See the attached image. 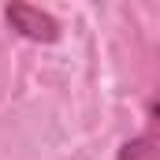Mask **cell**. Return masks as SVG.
Returning <instances> with one entry per match:
<instances>
[{"label": "cell", "instance_id": "6da1fadb", "mask_svg": "<svg viewBox=\"0 0 160 160\" xmlns=\"http://www.w3.org/2000/svg\"><path fill=\"white\" fill-rule=\"evenodd\" d=\"M4 15H8V22H11V30H19L22 38H30V41L52 45V41L60 38V22H56L48 11H41V8H30V4H8Z\"/></svg>", "mask_w": 160, "mask_h": 160}, {"label": "cell", "instance_id": "7a4b0ae2", "mask_svg": "<svg viewBox=\"0 0 160 160\" xmlns=\"http://www.w3.org/2000/svg\"><path fill=\"white\" fill-rule=\"evenodd\" d=\"M119 160H160V93L153 101V116H149V130L134 142L123 145Z\"/></svg>", "mask_w": 160, "mask_h": 160}]
</instances>
